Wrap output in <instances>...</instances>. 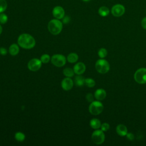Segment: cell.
Segmentation results:
<instances>
[{
    "label": "cell",
    "mask_w": 146,
    "mask_h": 146,
    "mask_svg": "<svg viewBox=\"0 0 146 146\" xmlns=\"http://www.w3.org/2000/svg\"><path fill=\"white\" fill-rule=\"evenodd\" d=\"M2 26H1V25H0V35L1 34V33H2Z\"/></svg>",
    "instance_id": "d6a6232c"
},
{
    "label": "cell",
    "mask_w": 146,
    "mask_h": 146,
    "mask_svg": "<svg viewBox=\"0 0 146 146\" xmlns=\"http://www.w3.org/2000/svg\"><path fill=\"white\" fill-rule=\"evenodd\" d=\"M74 71L76 75H82L86 71V66L83 62H78L74 66Z\"/></svg>",
    "instance_id": "7c38bea8"
},
{
    "label": "cell",
    "mask_w": 146,
    "mask_h": 146,
    "mask_svg": "<svg viewBox=\"0 0 146 146\" xmlns=\"http://www.w3.org/2000/svg\"><path fill=\"white\" fill-rule=\"evenodd\" d=\"M50 59H50V55L48 54H43L41 56L40 59L42 63H47L50 61Z\"/></svg>",
    "instance_id": "d4e9b609"
},
{
    "label": "cell",
    "mask_w": 146,
    "mask_h": 146,
    "mask_svg": "<svg viewBox=\"0 0 146 146\" xmlns=\"http://www.w3.org/2000/svg\"><path fill=\"white\" fill-rule=\"evenodd\" d=\"M116 131L117 133L120 136H126L127 133H128V130L126 126L122 124L117 125L116 128Z\"/></svg>",
    "instance_id": "5bb4252c"
},
{
    "label": "cell",
    "mask_w": 146,
    "mask_h": 146,
    "mask_svg": "<svg viewBox=\"0 0 146 146\" xmlns=\"http://www.w3.org/2000/svg\"><path fill=\"white\" fill-rule=\"evenodd\" d=\"M78 58H79V56L77 54L74 52H71L67 55V60L68 62L71 63H74L77 62V60H78Z\"/></svg>",
    "instance_id": "ac0fdd59"
},
{
    "label": "cell",
    "mask_w": 146,
    "mask_h": 146,
    "mask_svg": "<svg viewBox=\"0 0 146 146\" xmlns=\"http://www.w3.org/2000/svg\"><path fill=\"white\" fill-rule=\"evenodd\" d=\"M51 63L55 66L60 67L65 65L66 63V58L62 54H54L51 58Z\"/></svg>",
    "instance_id": "52a82bcc"
},
{
    "label": "cell",
    "mask_w": 146,
    "mask_h": 146,
    "mask_svg": "<svg viewBox=\"0 0 146 146\" xmlns=\"http://www.w3.org/2000/svg\"><path fill=\"white\" fill-rule=\"evenodd\" d=\"M15 139L19 142H22L25 139V135L23 133L21 132H17L15 133L14 135Z\"/></svg>",
    "instance_id": "44dd1931"
},
{
    "label": "cell",
    "mask_w": 146,
    "mask_h": 146,
    "mask_svg": "<svg viewBox=\"0 0 146 146\" xmlns=\"http://www.w3.org/2000/svg\"><path fill=\"white\" fill-rule=\"evenodd\" d=\"M94 96L98 100H103L106 97V92L103 88L97 89L94 93Z\"/></svg>",
    "instance_id": "4fadbf2b"
},
{
    "label": "cell",
    "mask_w": 146,
    "mask_h": 146,
    "mask_svg": "<svg viewBox=\"0 0 146 146\" xmlns=\"http://www.w3.org/2000/svg\"><path fill=\"white\" fill-rule=\"evenodd\" d=\"M86 98L87 99V100L88 102H92L93 101H94V96L91 93H88L86 95Z\"/></svg>",
    "instance_id": "83f0119b"
},
{
    "label": "cell",
    "mask_w": 146,
    "mask_h": 146,
    "mask_svg": "<svg viewBox=\"0 0 146 146\" xmlns=\"http://www.w3.org/2000/svg\"><path fill=\"white\" fill-rule=\"evenodd\" d=\"M74 83L76 86L82 87L85 84V79L80 75H78L74 78Z\"/></svg>",
    "instance_id": "2e32d148"
},
{
    "label": "cell",
    "mask_w": 146,
    "mask_h": 146,
    "mask_svg": "<svg viewBox=\"0 0 146 146\" xmlns=\"http://www.w3.org/2000/svg\"><path fill=\"white\" fill-rule=\"evenodd\" d=\"M103 104L99 101H93L91 103L88 110L90 113L94 115H98L101 113L103 110Z\"/></svg>",
    "instance_id": "277c9868"
},
{
    "label": "cell",
    "mask_w": 146,
    "mask_h": 146,
    "mask_svg": "<svg viewBox=\"0 0 146 146\" xmlns=\"http://www.w3.org/2000/svg\"><path fill=\"white\" fill-rule=\"evenodd\" d=\"M101 122L100 121L96 118H93L90 121V125L91 128L95 129H99L101 127Z\"/></svg>",
    "instance_id": "e0dca14e"
},
{
    "label": "cell",
    "mask_w": 146,
    "mask_h": 146,
    "mask_svg": "<svg viewBox=\"0 0 146 146\" xmlns=\"http://www.w3.org/2000/svg\"><path fill=\"white\" fill-rule=\"evenodd\" d=\"M95 68L98 72L100 74H106L110 70V66L108 61L103 58H101L96 62Z\"/></svg>",
    "instance_id": "3957f363"
},
{
    "label": "cell",
    "mask_w": 146,
    "mask_h": 146,
    "mask_svg": "<svg viewBox=\"0 0 146 146\" xmlns=\"http://www.w3.org/2000/svg\"><path fill=\"white\" fill-rule=\"evenodd\" d=\"M42 62L38 58L31 59L27 64L28 68L31 71H36L39 70L42 66Z\"/></svg>",
    "instance_id": "ba28073f"
},
{
    "label": "cell",
    "mask_w": 146,
    "mask_h": 146,
    "mask_svg": "<svg viewBox=\"0 0 146 146\" xmlns=\"http://www.w3.org/2000/svg\"><path fill=\"white\" fill-rule=\"evenodd\" d=\"M7 51V50L5 47H0V54L1 55H6Z\"/></svg>",
    "instance_id": "f1b7e54d"
},
{
    "label": "cell",
    "mask_w": 146,
    "mask_h": 146,
    "mask_svg": "<svg viewBox=\"0 0 146 146\" xmlns=\"http://www.w3.org/2000/svg\"><path fill=\"white\" fill-rule=\"evenodd\" d=\"M64 10L61 6H55L52 10V15L56 19H62L64 16Z\"/></svg>",
    "instance_id": "8fae6325"
},
{
    "label": "cell",
    "mask_w": 146,
    "mask_h": 146,
    "mask_svg": "<svg viewBox=\"0 0 146 146\" xmlns=\"http://www.w3.org/2000/svg\"><path fill=\"white\" fill-rule=\"evenodd\" d=\"M70 21V18L68 16L64 17L63 18V22L64 23H68Z\"/></svg>",
    "instance_id": "1f68e13d"
},
{
    "label": "cell",
    "mask_w": 146,
    "mask_h": 146,
    "mask_svg": "<svg viewBox=\"0 0 146 146\" xmlns=\"http://www.w3.org/2000/svg\"><path fill=\"white\" fill-rule=\"evenodd\" d=\"M100 128L103 132H106L110 129V125L107 123H104L101 124Z\"/></svg>",
    "instance_id": "4316f807"
},
{
    "label": "cell",
    "mask_w": 146,
    "mask_h": 146,
    "mask_svg": "<svg viewBox=\"0 0 146 146\" xmlns=\"http://www.w3.org/2000/svg\"><path fill=\"white\" fill-rule=\"evenodd\" d=\"M83 1H84V2H88V1H91V0H83Z\"/></svg>",
    "instance_id": "836d02e7"
},
{
    "label": "cell",
    "mask_w": 146,
    "mask_h": 146,
    "mask_svg": "<svg viewBox=\"0 0 146 146\" xmlns=\"http://www.w3.org/2000/svg\"><path fill=\"white\" fill-rule=\"evenodd\" d=\"M74 86V82L71 79V78H64L61 82L62 88L65 91L70 90Z\"/></svg>",
    "instance_id": "30bf717a"
},
{
    "label": "cell",
    "mask_w": 146,
    "mask_h": 146,
    "mask_svg": "<svg viewBox=\"0 0 146 146\" xmlns=\"http://www.w3.org/2000/svg\"><path fill=\"white\" fill-rule=\"evenodd\" d=\"M18 45L25 49H31L35 45V40L34 38L26 33L21 34L18 38Z\"/></svg>",
    "instance_id": "6da1fadb"
},
{
    "label": "cell",
    "mask_w": 146,
    "mask_h": 146,
    "mask_svg": "<svg viewBox=\"0 0 146 146\" xmlns=\"http://www.w3.org/2000/svg\"><path fill=\"white\" fill-rule=\"evenodd\" d=\"M85 84L90 88L94 87L95 85V82L93 79L86 78L85 79Z\"/></svg>",
    "instance_id": "7402d4cb"
},
{
    "label": "cell",
    "mask_w": 146,
    "mask_h": 146,
    "mask_svg": "<svg viewBox=\"0 0 146 146\" xmlns=\"http://www.w3.org/2000/svg\"><path fill=\"white\" fill-rule=\"evenodd\" d=\"M145 13H146V11H145Z\"/></svg>",
    "instance_id": "e575fe53"
},
{
    "label": "cell",
    "mask_w": 146,
    "mask_h": 146,
    "mask_svg": "<svg viewBox=\"0 0 146 146\" xmlns=\"http://www.w3.org/2000/svg\"><path fill=\"white\" fill-rule=\"evenodd\" d=\"M125 9L123 5L121 4H116L113 5L111 9V13L115 17L122 16L125 13Z\"/></svg>",
    "instance_id": "9c48e42d"
},
{
    "label": "cell",
    "mask_w": 146,
    "mask_h": 146,
    "mask_svg": "<svg viewBox=\"0 0 146 146\" xmlns=\"http://www.w3.org/2000/svg\"><path fill=\"white\" fill-rule=\"evenodd\" d=\"M126 136H127V138L129 140H131V141L133 140L134 139V138H135V136H134L133 134H132V133H127Z\"/></svg>",
    "instance_id": "4dcf8cb0"
},
{
    "label": "cell",
    "mask_w": 146,
    "mask_h": 146,
    "mask_svg": "<svg viewBox=\"0 0 146 146\" xmlns=\"http://www.w3.org/2000/svg\"><path fill=\"white\" fill-rule=\"evenodd\" d=\"M9 52L10 54L12 56L17 55L19 52V45H18L15 43H13V44H11L9 48Z\"/></svg>",
    "instance_id": "9a60e30c"
},
{
    "label": "cell",
    "mask_w": 146,
    "mask_h": 146,
    "mask_svg": "<svg viewBox=\"0 0 146 146\" xmlns=\"http://www.w3.org/2000/svg\"><path fill=\"white\" fill-rule=\"evenodd\" d=\"M63 73L65 76L68 77V78L72 77L75 74L74 70L71 68H69V67L65 68L63 71Z\"/></svg>",
    "instance_id": "ffe728a7"
},
{
    "label": "cell",
    "mask_w": 146,
    "mask_h": 146,
    "mask_svg": "<svg viewBox=\"0 0 146 146\" xmlns=\"http://www.w3.org/2000/svg\"><path fill=\"white\" fill-rule=\"evenodd\" d=\"M8 20V17L7 15L2 13H0V23L1 24H5Z\"/></svg>",
    "instance_id": "484cf974"
},
{
    "label": "cell",
    "mask_w": 146,
    "mask_h": 146,
    "mask_svg": "<svg viewBox=\"0 0 146 146\" xmlns=\"http://www.w3.org/2000/svg\"><path fill=\"white\" fill-rule=\"evenodd\" d=\"M48 30L53 35L59 34L62 30L63 25L60 21L58 19L51 20L48 23Z\"/></svg>",
    "instance_id": "7a4b0ae2"
},
{
    "label": "cell",
    "mask_w": 146,
    "mask_h": 146,
    "mask_svg": "<svg viewBox=\"0 0 146 146\" xmlns=\"http://www.w3.org/2000/svg\"><path fill=\"white\" fill-rule=\"evenodd\" d=\"M134 79L139 84L146 83V68H140L136 71Z\"/></svg>",
    "instance_id": "5b68a950"
},
{
    "label": "cell",
    "mask_w": 146,
    "mask_h": 146,
    "mask_svg": "<svg viewBox=\"0 0 146 146\" xmlns=\"http://www.w3.org/2000/svg\"><path fill=\"white\" fill-rule=\"evenodd\" d=\"M98 55L100 58H105L107 55V51L104 48H101L98 51Z\"/></svg>",
    "instance_id": "cb8c5ba5"
},
{
    "label": "cell",
    "mask_w": 146,
    "mask_h": 146,
    "mask_svg": "<svg viewBox=\"0 0 146 146\" xmlns=\"http://www.w3.org/2000/svg\"><path fill=\"white\" fill-rule=\"evenodd\" d=\"M91 139L95 144H101L105 140L104 133L102 129H97L92 133Z\"/></svg>",
    "instance_id": "8992f818"
},
{
    "label": "cell",
    "mask_w": 146,
    "mask_h": 146,
    "mask_svg": "<svg viewBox=\"0 0 146 146\" xmlns=\"http://www.w3.org/2000/svg\"><path fill=\"white\" fill-rule=\"evenodd\" d=\"M141 25L142 26V27L146 30V17L143 18V19L141 20Z\"/></svg>",
    "instance_id": "f546056e"
},
{
    "label": "cell",
    "mask_w": 146,
    "mask_h": 146,
    "mask_svg": "<svg viewBox=\"0 0 146 146\" xmlns=\"http://www.w3.org/2000/svg\"><path fill=\"white\" fill-rule=\"evenodd\" d=\"M7 7V2L6 0H0V13L5 11Z\"/></svg>",
    "instance_id": "603a6c76"
},
{
    "label": "cell",
    "mask_w": 146,
    "mask_h": 146,
    "mask_svg": "<svg viewBox=\"0 0 146 146\" xmlns=\"http://www.w3.org/2000/svg\"><path fill=\"white\" fill-rule=\"evenodd\" d=\"M98 13L102 17H107L110 14V10L106 6H101L98 10Z\"/></svg>",
    "instance_id": "d6986e66"
}]
</instances>
